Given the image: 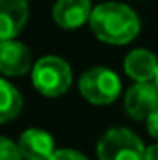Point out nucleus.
I'll return each mask as SVG.
<instances>
[{"label":"nucleus","instance_id":"obj_13","mask_svg":"<svg viewBox=\"0 0 158 160\" xmlns=\"http://www.w3.org/2000/svg\"><path fill=\"white\" fill-rule=\"evenodd\" d=\"M50 160H87V158L75 149H56V153L50 157Z\"/></svg>","mask_w":158,"mask_h":160},{"label":"nucleus","instance_id":"obj_4","mask_svg":"<svg viewBox=\"0 0 158 160\" xmlns=\"http://www.w3.org/2000/svg\"><path fill=\"white\" fill-rule=\"evenodd\" d=\"M145 149L141 140L128 128H110L97 145L99 160H145Z\"/></svg>","mask_w":158,"mask_h":160},{"label":"nucleus","instance_id":"obj_14","mask_svg":"<svg viewBox=\"0 0 158 160\" xmlns=\"http://www.w3.org/2000/svg\"><path fill=\"white\" fill-rule=\"evenodd\" d=\"M147 130H149V134H151L153 138L158 140V110L147 119Z\"/></svg>","mask_w":158,"mask_h":160},{"label":"nucleus","instance_id":"obj_3","mask_svg":"<svg viewBox=\"0 0 158 160\" xmlns=\"http://www.w3.org/2000/svg\"><path fill=\"white\" fill-rule=\"evenodd\" d=\"M82 97L97 106L112 104L121 93V80L108 67H93L82 73L78 80Z\"/></svg>","mask_w":158,"mask_h":160},{"label":"nucleus","instance_id":"obj_5","mask_svg":"<svg viewBox=\"0 0 158 160\" xmlns=\"http://www.w3.org/2000/svg\"><path fill=\"white\" fill-rule=\"evenodd\" d=\"M125 110L132 119H149L158 110L156 82H136L125 95Z\"/></svg>","mask_w":158,"mask_h":160},{"label":"nucleus","instance_id":"obj_1","mask_svg":"<svg viewBox=\"0 0 158 160\" xmlns=\"http://www.w3.org/2000/svg\"><path fill=\"white\" fill-rule=\"evenodd\" d=\"M91 32L108 45H126L140 32V19L132 8L119 2H104L93 8Z\"/></svg>","mask_w":158,"mask_h":160},{"label":"nucleus","instance_id":"obj_8","mask_svg":"<svg viewBox=\"0 0 158 160\" xmlns=\"http://www.w3.org/2000/svg\"><path fill=\"white\" fill-rule=\"evenodd\" d=\"M28 21L26 0H0V38L13 39Z\"/></svg>","mask_w":158,"mask_h":160},{"label":"nucleus","instance_id":"obj_11","mask_svg":"<svg viewBox=\"0 0 158 160\" xmlns=\"http://www.w3.org/2000/svg\"><path fill=\"white\" fill-rule=\"evenodd\" d=\"M0 95H2V102H0V121L7 123V121L15 119L21 110H22V97L17 91V88L13 84H9L6 78L0 80Z\"/></svg>","mask_w":158,"mask_h":160},{"label":"nucleus","instance_id":"obj_15","mask_svg":"<svg viewBox=\"0 0 158 160\" xmlns=\"http://www.w3.org/2000/svg\"><path fill=\"white\" fill-rule=\"evenodd\" d=\"M145 160H158V143L149 145L145 149Z\"/></svg>","mask_w":158,"mask_h":160},{"label":"nucleus","instance_id":"obj_2","mask_svg":"<svg viewBox=\"0 0 158 160\" xmlns=\"http://www.w3.org/2000/svg\"><path fill=\"white\" fill-rule=\"evenodd\" d=\"M34 88L45 97H60L63 95L73 82L71 67L60 56H45L36 62L32 69Z\"/></svg>","mask_w":158,"mask_h":160},{"label":"nucleus","instance_id":"obj_7","mask_svg":"<svg viewBox=\"0 0 158 160\" xmlns=\"http://www.w3.org/2000/svg\"><path fill=\"white\" fill-rule=\"evenodd\" d=\"M93 8L89 0H56L52 8L54 22L63 30H77L91 19Z\"/></svg>","mask_w":158,"mask_h":160},{"label":"nucleus","instance_id":"obj_10","mask_svg":"<svg viewBox=\"0 0 158 160\" xmlns=\"http://www.w3.org/2000/svg\"><path fill=\"white\" fill-rule=\"evenodd\" d=\"M125 73L136 82H155L158 73V58L145 48H136L125 58Z\"/></svg>","mask_w":158,"mask_h":160},{"label":"nucleus","instance_id":"obj_16","mask_svg":"<svg viewBox=\"0 0 158 160\" xmlns=\"http://www.w3.org/2000/svg\"><path fill=\"white\" fill-rule=\"evenodd\" d=\"M155 82H156V86H158V73H156V78H155Z\"/></svg>","mask_w":158,"mask_h":160},{"label":"nucleus","instance_id":"obj_6","mask_svg":"<svg viewBox=\"0 0 158 160\" xmlns=\"http://www.w3.org/2000/svg\"><path fill=\"white\" fill-rule=\"evenodd\" d=\"M32 67V52L24 43L7 39L0 43V71L6 77H22Z\"/></svg>","mask_w":158,"mask_h":160},{"label":"nucleus","instance_id":"obj_9","mask_svg":"<svg viewBox=\"0 0 158 160\" xmlns=\"http://www.w3.org/2000/svg\"><path fill=\"white\" fill-rule=\"evenodd\" d=\"M19 149L24 160H50L56 153L54 140L47 130L41 128H28L19 138Z\"/></svg>","mask_w":158,"mask_h":160},{"label":"nucleus","instance_id":"obj_12","mask_svg":"<svg viewBox=\"0 0 158 160\" xmlns=\"http://www.w3.org/2000/svg\"><path fill=\"white\" fill-rule=\"evenodd\" d=\"M0 160H24L19 145H15L9 138L0 140Z\"/></svg>","mask_w":158,"mask_h":160}]
</instances>
